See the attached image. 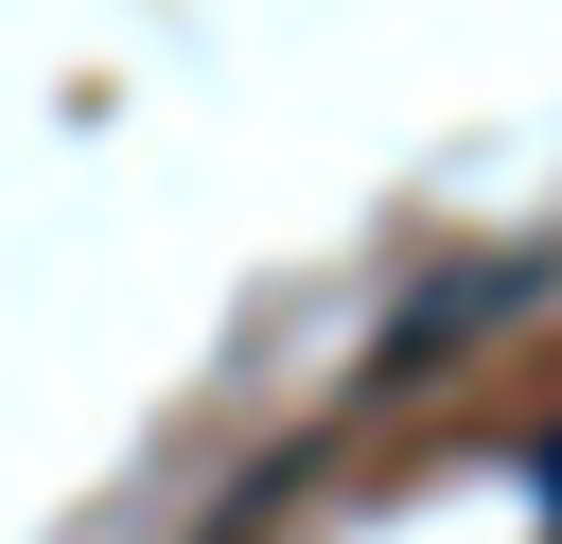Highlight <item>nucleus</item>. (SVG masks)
Here are the masks:
<instances>
[{"label": "nucleus", "mask_w": 562, "mask_h": 544, "mask_svg": "<svg viewBox=\"0 0 562 544\" xmlns=\"http://www.w3.org/2000/svg\"><path fill=\"white\" fill-rule=\"evenodd\" d=\"M527 491H544V509H562V439H544V456H527Z\"/></svg>", "instance_id": "f257e3e1"}]
</instances>
